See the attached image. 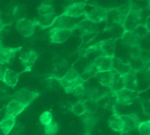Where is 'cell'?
<instances>
[{
    "label": "cell",
    "mask_w": 150,
    "mask_h": 135,
    "mask_svg": "<svg viewBox=\"0 0 150 135\" xmlns=\"http://www.w3.org/2000/svg\"><path fill=\"white\" fill-rule=\"evenodd\" d=\"M116 40L117 39H107L101 40L94 45L90 46L86 49L83 50V56H86L91 53H97L99 54L98 56L105 55V56H114L115 52V47H116Z\"/></svg>",
    "instance_id": "cell-1"
},
{
    "label": "cell",
    "mask_w": 150,
    "mask_h": 135,
    "mask_svg": "<svg viewBox=\"0 0 150 135\" xmlns=\"http://www.w3.org/2000/svg\"><path fill=\"white\" fill-rule=\"evenodd\" d=\"M134 4L132 1H128L127 3L121 4L116 8L109 9V18H111L112 22L116 25H120L123 27V25L132 11Z\"/></svg>",
    "instance_id": "cell-2"
},
{
    "label": "cell",
    "mask_w": 150,
    "mask_h": 135,
    "mask_svg": "<svg viewBox=\"0 0 150 135\" xmlns=\"http://www.w3.org/2000/svg\"><path fill=\"white\" fill-rule=\"evenodd\" d=\"M145 21L146 20L144 19L143 9L134 7V4L132 11H130L123 25V29L124 31H134L140 25L145 24Z\"/></svg>",
    "instance_id": "cell-3"
},
{
    "label": "cell",
    "mask_w": 150,
    "mask_h": 135,
    "mask_svg": "<svg viewBox=\"0 0 150 135\" xmlns=\"http://www.w3.org/2000/svg\"><path fill=\"white\" fill-rule=\"evenodd\" d=\"M84 18L96 25L105 22L109 18V9L96 5L91 11L86 12Z\"/></svg>",
    "instance_id": "cell-4"
},
{
    "label": "cell",
    "mask_w": 150,
    "mask_h": 135,
    "mask_svg": "<svg viewBox=\"0 0 150 135\" xmlns=\"http://www.w3.org/2000/svg\"><path fill=\"white\" fill-rule=\"evenodd\" d=\"M37 25L36 18L30 19V18H24L21 20H18L16 22V30L25 38L31 37L34 32H35V27Z\"/></svg>",
    "instance_id": "cell-5"
},
{
    "label": "cell",
    "mask_w": 150,
    "mask_h": 135,
    "mask_svg": "<svg viewBox=\"0 0 150 135\" xmlns=\"http://www.w3.org/2000/svg\"><path fill=\"white\" fill-rule=\"evenodd\" d=\"M40 96V93L31 91L25 88H22L18 90L13 95H12V99L17 100L22 105L25 107H27L33 100H35L38 97Z\"/></svg>",
    "instance_id": "cell-6"
},
{
    "label": "cell",
    "mask_w": 150,
    "mask_h": 135,
    "mask_svg": "<svg viewBox=\"0 0 150 135\" xmlns=\"http://www.w3.org/2000/svg\"><path fill=\"white\" fill-rule=\"evenodd\" d=\"M80 22H78L76 18L61 14L57 16V18L52 26V28L57 27V28H62V29H67V30H71L74 31L78 28Z\"/></svg>",
    "instance_id": "cell-7"
},
{
    "label": "cell",
    "mask_w": 150,
    "mask_h": 135,
    "mask_svg": "<svg viewBox=\"0 0 150 135\" xmlns=\"http://www.w3.org/2000/svg\"><path fill=\"white\" fill-rule=\"evenodd\" d=\"M23 72H19L17 73L10 69H8L7 67L1 66V72H0V79L1 81H3L7 86L11 87V88H14L19 79V76L22 74Z\"/></svg>",
    "instance_id": "cell-8"
},
{
    "label": "cell",
    "mask_w": 150,
    "mask_h": 135,
    "mask_svg": "<svg viewBox=\"0 0 150 135\" xmlns=\"http://www.w3.org/2000/svg\"><path fill=\"white\" fill-rule=\"evenodd\" d=\"M71 30L62 29V28H52L49 31V40L53 44H62L64 43L72 34Z\"/></svg>",
    "instance_id": "cell-9"
},
{
    "label": "cell",
    "mask_w": 150,
    "mask_h": 135,
    "mask_svg": "<svg viewBox=\"0 0 150 135\" xmlns=\"http://www.w3.org/2000/svg\"><path fill=\"white\" fill-rule=\"evenodd\" d=\"M85 6H86V4L84 2H76L73 4H70L65 8L62 14L74 18H79L81 16H84L87 12Z\"/></svg>",
    "instance_id": "cell-10"
},
{
    "label": "cell",
    "mask_w": 150,
    "mask_h": 135,
    "mask_svg": "<svg viewBox=\"0 0 150 135\" xmlns=\"http://www.w3.org/2000/svg\"><path fill=\"white\" fill-rule=\"evenodd\" d=\"M113 92L115 93V96H116L117 104L120 105H128L132 104L137 97V94L135 91L130 90L125 88L117 91H113Z\"/></svg>",
    "instance_id": "cell-11"
},
{
    "label": "cell",
    "mask_w": 150,
    "mask_h": 135,
    "mask_svg": "<svg viewBox=\"0 0 150 135\" xmlns=\"http://www.w3.org/2000/svg\"><path fill=\"white\" fill-rule=\"evenodd\" d=\"M38 56H39L38 53L33 50H29L21 53V54L19 55V61L21 65L25 68L23 72L31 71L33 64L38 59Z\"/></svg>",
    "instance_id": "cell-12"
},
{
    "label": "cell",
    "mask_w": 150,
    "mask_h": 135,
    "mask_svg": "<svg viewBox=\"0 0 150 135\" xmlns=\"http://www.w3.org/2000/svg\"><path fill=\"white\" fill-rule=\"evenodd\" d=\"M121 117L124 120V125H125L123 134H129L132 131H134L136 129L138 130L139 125L142 121L140 120V118L135 113L121 114Z\"/></svg>",
    "instance_id": "cell-13"
},
{
    "label": "cell",
    "mask_w": 150,
    "mask_h": 135,
    "mask_svg": "<svg viewBox=\"0 0 150 135\" xmlns=\"http://www.w3.org/2000/svg\"><path fill=\"white\" fill-rule=\"evenodd\" d=\"M117 75L118 74L116 72H114L113 70L104 71V72H99L96 76L95 78L97 79L98 83H100L102 86H104L105 88H109L112 90Z\"/></svg>",
    "instance_id": "cell-14"
},
{
    "label": "cell",
    "mask_w": 150,
    "mask_h": 135,
    "mask_svg": "<svg viewBox=\"0 0 150 135\" xmlns=\"http://www.w3.org/2000/svg\"><path fill=\"white\" fill-rule=\"evenodd\" d=\"M22 50V47H4L3 44H1L0 49V64L4 66V64H8L14 58L15 54Z\"/></svg>",
    "instance_id": "cell-15"
},
{
    "label": "cell",
    "mask_w": 150,
    "mask_h": 135,
    "mask_svg": "<svg viewBox=\"0 0 150 135\" xmlns=\"http://www.w3.org/2000/svg\"><path fill=\"white\" fill-rule=\"evenodd\" d=\"M121 43L127 47H132L141 45V38L137 35L135 31H124L121 35Z\"/></svg>",
    "instance_id": "cell-16"
},
{
    "label": "cell",
    "mask_w": 150,
    "mask_h": 135,
    "mask_svg": "<svg viewBox=\"0 0 150 135\" xmlns=\"http://www.w3.org/2000/svg\"><path fill=\"white\" fill-rule=\"evenodd\" d=\"M80 118H81V120H82V123H83V126L84 128V133L91 134L98 121L97 115L95 113L87 112Z\"/></svg>",
    "instance_id": "cell-17"
},
{
    "label": "cell",
    "mask_w": 150,
    "mask_h": 135,
    "mask_svg": "<svg viewBox=\"0 0 150 135\" xmlns=\"http://www.w3.org/2000/svg\"><path fill=\"white\" fill-rule=\"evenodd\" d=\"M108 125L109 127L120 134H123L125 125H124V120L121 117V114L118 113L117 112H113V113L109 117L108 119Z\"/></svg>",
    "instance_id": "cell-18"
},
{
    "label": "cell",
    "mask_w": 150,
    "mask_h": 135,
    "mask_svg": "<svg viewBox=\"0 0 150 135\" xmlns=\"http://www.w3.org/2000/svg\"><path fill=\"white\" fill-rule=\"evenodd\" d=\"M113 57L112 56H98L94 61L96 63V66L98 69L99 72H104V71H111L113 70Z\"/></svg>",
    "instance_id": "cell-19"
},
{
    "label": "cell",
    "mask_w": 150,
    "mask_h": 135,
    "mask_svg": "<svg viewBox=\"0 0 150 135\" xmlns=\"http://www.w3.org/2000/svg\"><path fill=\"white\" fill-rule=\"evenodd\" d=\"M56 18H57V15L55 14V12L40 15L36 19L37 25H39L42 29H46V28L51 27V26L54 25Z\"/></svg>",
    "instance_id": "cell-20"
},
{
    "label": "cell",
    "mask_w": 150,
    "mask_h": 135,
    "mask_svg": "<svg viewBox=\"0 0 150 135\" xmlns=\"http://www.w3.org/2000/svg\"><path fill=\"white\" fill-rule=\"evenodd\" d=\"M82 79V76L81 75L74 69H69L66 74L61 77V83H62V89H64L66 86H68L69 84L74 83V82H76V81H79Z\"/></svg>",
    "instance_id": "cell-21"
},
{
    "label": "cell",
    "mask_w": 150,
    "mask_h": 135,
    "mask_svg": "<svg viewBox=\"0 0 150 135\" xmlns=\"http://www.w3.org/2000/svg\"><path fill=\"white\" fill-rule=\"evenodd\" d=\"M132 68L130 63H126L120 58L114 56L113 58V71L116 72L119 76H124L132 71Z\"/></svg>",
    "instance_id": "cell-22"
},
{
    "label": "cell",
    "mask_w": 150,
    "mask_h": 135,
    "mask_svg": "<svg viewBox=\"0 0 150 135\" xmlns=\"http://www.w3.org/2000/svg\"><path fill=\"white\" fill-rule=\"evenodd\" d=\"M16 125H17L16 118L5 114L0 122V127H1V131L3 134L9 135V134L14 129Z\"/></svg>",
    "instance_id": "cell-23"
},
{
    "label": "cell",
    "mask_w": 150,
    "mask_h": 135,
    "mask_svg": "<svg viewBox=\"0 0 150 135\" xmlns=\"http://www.w3.org/2000/svg\"><path fill=\"white\" fill-rule=\"evenodd\" d=\"M25 109V107L24 105H22L19 102H18L17 100L11 99L5 108V114L16 118Z\"/></svg>",
    "instance_id": "cell-24"
},
{
    "label": "cell",
    "mask_w": 150,
    "mask_h": 135,
    "mask_svg": "<svg viewBox=\"0 0 150 135\" xmlns=\"http://www.w3.org/2000/svg\"><path fill=\"white\" fill-rule=\"evenodd\" d=\"M77 29L80 30L82 35H88V34L98 33V28L97 25L85 18L83 21H80V24Z\"/></svg>",
    "instance_id": "cell-25"
},
{
    "label": "cell",
    "mask_w": 150,
    "mask_h": 135,
    "mask_svg": "<svg viewBox=\"0 0 150 135\" xmlns=\"http://www.w3.org/2000/svg\"><path fill=\"white\" fill-rule=\"evenodd\" d=\"M124 79V86L125 89H128L130 90L135 91L138 86L137 82V72L134 70L130 71L128 74L123 76Z\"/></svg>",
    "instance_id": "cell-26"
},
{
    "label": "cell",
    "mask_w": 150,
    "mask_h": 135,
    "mask_svg": "<svg viewBox=\"0 0 150 135\" xmlns=\"http://www.w3.org/2000/svg\"><path fill=\"white\" fill-rule=\"evenodd\" d=\"M98 73H99V71L96 66V63L94 61H92L85 66L83 74H81V76L84 81H86V80L90 79L91 77H96V76Z\"/></svg>",
    "instance_id": "cell-27"
},
{
    "label": "cell",
    "mask_w": 150,
    "mask_h": 135,
    "mask_svg": "<svg viewBox=\"0 0 150 135\" xmlns=\"http://www.w3.org/2000/svg\"><path fill=\"white\" fill-rule=\"evenodd\" d=\"M70 112L76 116L82 117L85 112H87V109H86V106H85L84 103L78 100L77 102L74 103L70 106Z\"/></svg>",
    "instance_id": "cell-28"
},
{
    "label": "cell",
    "mask_w": 150,
    "mask_h": 135,
    "mask_svg": "<svg viewBox=\"0 0 150 135\" xmlns=\"http://www.w3.org/2000/svg\"><path fill=\"white\" fill-rule=\"evenodd\" d=\"M12 15L14 20L17 22L18 20L26 18V8L24 5L18 4L13 10H12Z\"/></svg>",
    "instance_id": "cell-29"
},
{
    "label": "cell",
    "mask_w": 150,
    "mask_h": 135,
    "mask_svg": "<svg viewBox=\"0 0 150 135\" xmlns=\"http://www.w3.org/2000/svg\"><path fill=\"white\" fill-rule=\"evenodd\" d=\"M54 12V8L51 1H44L40 4V5L38 7V14L39 16L48 14Z\"/></svg>",
    "instance_id": "cell-30"
},
{
    "label": "cell",
    "mask_w": 150,
    "mask_h": 135,
    "mask_svg": "<svg viewBox=\"0 0 150 135\" xmlns=\"http://www.w3.org/2000/svg\"><path fill=\"white\" fill-rule=\"evenodd\" d=\"M47 86L50 90H59L62 87L61 83V77H58L56 76H50L47 80Z\"/></svg>",
    "instance_id": "cell-31"
},
{
    "label": "cell",
    "mask_w": 150,
    "mask_h": 135,
    "mask_svg": "<svg viewBox=\"0 0 150 135\" xmlns=\"http://www.w3.org/2000/svg\"><path fill=\"white\" fill-rule=\"evenodd\" d=\"M85 106H86V109H87V112H91V113H95L97 112V110L98 109L99 107V103L98 101H97L96 99L94 98H88L85 102H83Z\"/></svg>",
    "instance_id": "cell-32"
},
{
    "label": "cell",
    "mask_w": 150,
    "mask_h": 135,
    "mask_svg": "<svg viewBox=\"0 0 150 135\" xmlns=\"http://www.w3.org/2000/svg\"><path fill=\"white\" fill-rule=\"evenodd\" d=\"M143 49L142 48L141 45H137L134 47H132L129 48V53L131 55L132 60H139L142 58V54H143Z\"/></svg>",
    "instance_id": "cell-33"
},
{
    "label": "cell",
    "mask_w": 150,
    "mask_h": 135,
    "mask_svg": "<svg viewBox=\"0 0 150 135\" xmlns=\"http://www.w3.org/2000/svg\"><path fill=\"white\" fill-rule=\"evenodd\" d=\"M40 122L42 126H44V127L50 125L52 122H54L52 113L50 112H44L40 117Z\"/></svg>",
    "instance_id": "cell-34"
},
{
    "label": "cell",
    "mask_w": 150,
    "mask_h": 135,
    "mask_svg": "<svg viewBox=\"0 0 150 135\" xmlns=\"http://www.w3.org/2000/svg\"><path fill=\"white\" fill-rule=\"evenodd\" d=\"M138 131L141 135H150V119L142 121L139 125Z\"/></svg>",
    "instance_id": "cell-35"
},
{
    "label": "cell",
    "mask_w": 150,
    "mask_h": 135,
    "mask_svg": "<svg viewBox=\"0 0 150 135\" xmlns=\"http://www.w3.org/2000/svg\"><path fill=\"white\" fill-rule=\"evenodd\" d=\"M58 129L59 128H58L57 123L54 121L50 125L44 127V133L46 134V135H54L57 134Z\"/></svg>",
    "instance_id": "cell-36"
},
{
    "label": "cell",
    "mask_w": 150,
    "mask_h": 135,
    "mask_svg": "<svg viewBox=\"0 0 150 135\" xmlns=\"http://www.w3.org/2000/svg\"><path fill=\"white\" fill-rule=\"evenodd\" d=\"M134 31H135V33H137V35L141 38V40H142V39L148 37V35H149V33L148 32V30H147V28H146V26H145L144 24L142 25H140V26H139L137 29H135Z\"/></svg>",
    "instance_id": "cell-37"
},
{
    "label": "cell",
    "mask_w": 150,
    "mask_h": 135,
    "mask_svg": "<svg viewBox=\"0 0 150 135\" xmlns=\"http://www.w3.org/2000/svg\"><path fill=\"white\" fill-rule=\"evenodd\" d=\"M142 106L143 112L146 115L150 116V100H144L142 102Z\"/></svg>",
    "instance_id": "cell-38"
},
{
    "label": "cell",
    "mask_w": 150,
    "mask_h": 135,
    "mask_svg": "<svg viewBox=\"0 0 150 135\" xmlns=\"http://www.w3.org/2000/svg\"><path fill=\"white\" fill-rule=\"evenodd\" d=\"M145 26H146V28H147V30H148V32L150 33V14L148 16V18H147V19H146V21H145Z\"/></svg>",
    "instance_id": "cell-39"
},
{
    "label": "cell",
    "mask_w": 150,
    "mask_h": 135,
    "mask_svg": "<svg viewBox=\"0 0 150 135\" xmlns=\"http://www.w3.org/2000/svg\"><path fill=\"white\" fill-rule=\"evenodd\" d=\"M83 135H91V134H87V133H83Z\"/></svg>",
    "instance_id": "cell-40"
},
{
    "label": "cell",
    "mask_w": 150,
    "mask_h": 135,
    "mask_svg": "<svg viewBox=\"0 0 150 135\" xmlns=\"http://www.w3.org/2000/svg\"><path fill=\"white\" fill-rule=\"evenodd\" d=\"M148 6H149V10H150V1L148 2Z\"/></svg>",
    "instance_id": "cell-41"
},
{
    "label": "cell",
    "mask_w": 150,
    "mask_h": 135,
    "mask_svg": "<svg viewBox=\"0 0 150 135\" xmlns=\"http://www.w3.org/2000/svg\"><path fill=\"white\" fill-rule=\"evenodd\" d=\"M121 135H130V134H122Z\"/></svg>",
    "instance_id": "cell-42"
}]
</instances>
